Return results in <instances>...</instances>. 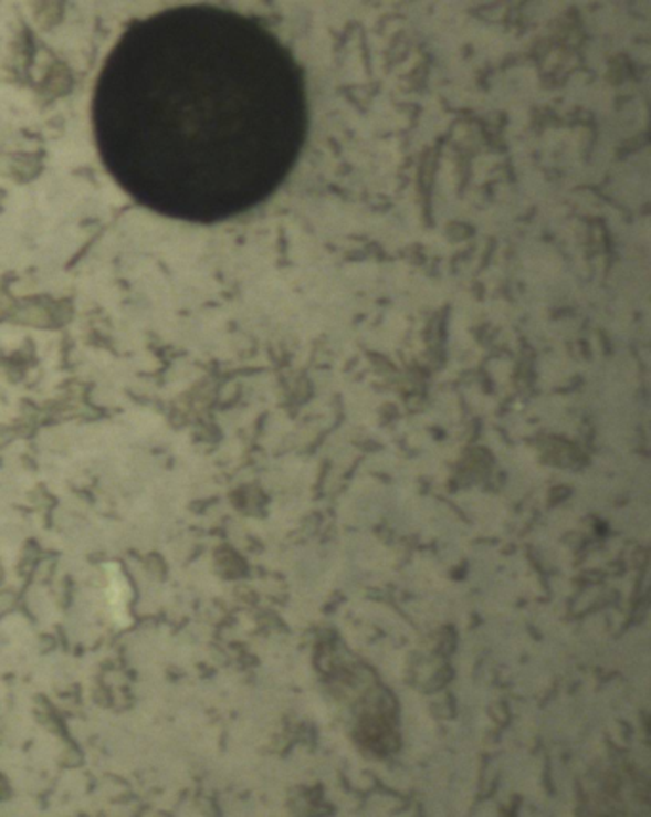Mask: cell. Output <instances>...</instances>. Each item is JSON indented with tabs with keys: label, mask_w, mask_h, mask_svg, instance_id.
Wrapping results in <instances>:
<instances>
[{
	"label": "cell",
	"mask_w": 651,
	"mask_h": 817,
	"mask_svg": "<svg viewBox=\"0 0 651 817\" xmlns=\"http://www.w3.org/2000/svg\"><path fill=\"white\" fill-rule=\"evenodd\" d=\"M92 117L126 193L209 224L280 188L306 138L308 104L301 65L264 25L220 8H178L120 36Z\"/></svg>",
	"instance_id": "1"
}]
</instances>
